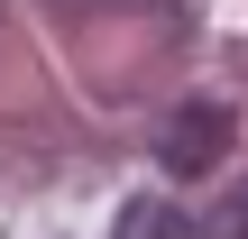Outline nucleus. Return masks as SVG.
<instances>
[{
  "label": "nucleus",
  "instance_id": "f257e3e1",
  "mask_svg": "<svg viewBox=\"0 0 248 239\" xmlns=\"http://www.w3.org/2000/svg\"><path fill=\"white\" fill-rule=\"evenodd\" d=\"M230 157V101H175L156 129V166L166 175H212Z\"/></svg>",
  "mask_w": 248,
  "mask_h": 239
},
{
  "label": "nucleus",
  "instance_id": "f03ea898",
  "mask_svg": "<svg viewBox=\"0 0 248 239\" xmlns=\"http://www.w3.org/2000/svg\"><path fill=\"white\" fill-rule=\"evenodd\" d=\"M120 239H184V212L147 193V203H129V212H120Z\"/></svg>",
  "mask_w": 248,
  "mask_h": 239
},
{
  "label": "nucleus",
  "instance_id": "7ed1b4c3",
  "mask_svg": "<svg viewBox=\"0 0 248 239\" xmlns=\"http://www.w3.org/2000/svg\"><path fill=\"white\" fill-rule=\"evenodd\" d=\"M202 239H248V184L221 203V212H212V221H202Z\"/></svg>",
  "mask_w": 248,
  "mask_h": 239
},
{
  "label": "nucleus",
  "instance_id": "20e7f679",
  "mask_svg": "<svg viewBox=\"0 0 248 239\" xmlns=\"http://www.w3.org/2000/svg\"><path fill=\"white\" fill-rule=\"evenodd\" d=\"M120 9H156V18H175V0H120Z\"/></svg>",
  "mask_w": 248,
  "mask_h": 239
}]
</instances>
